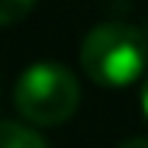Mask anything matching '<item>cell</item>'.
<instances>
[{
  "label": "cell",
  "mask_w": 148,
  "mask_h": 148,
  "mask_svg": "<svg viewBox=\"0 0 148 148\" xmlns=\"http://www.w3.org/2000/svg\"><path fill=\"white\" fill-rule=\"evenodd\" d=\"M81 68L100 87H132L148 68V32L129 23L93 26L81 42Z\"/></svg>",
  "instance_id": "obj_1"
},
{
  "label": "cell",
  "mask_w": 148,
  "mask_h": 148,
  "mask_svg": "<svg viewBox=\"0 0 148 148\" xmlns=\"http://www.w3.org/2000/svg\"><path fill=\"white\" fill-rule=\"evenodd\" d=\"M13 103L32 126H61L81 106V84L64 64L36 61L19 74Z\"/></svg>",
  "instance_id": "obj_2"
},
{
  "label": "cell",
  "mask_w": 148,
  "mask_h": 148,
  "mask_svg": "<svg viewBox=\"0 0 148 148\" xmlns=\"http://www.w3.org/2000/svg\"><path fill=\"white\" fill-rule=\"evenodd\" d=\"M0 148H48V142L23 122H0Z\"/></svg>",
  "instance_id": "obj_3"
},
{
  "label": "cell",
  "mask_w": 148,
  "mask_h": 148,
  "mask_svg": "<svg viewBox=\"0 0 148 148\" xmlns=\"http://www.w3.org/2000/svg\"><path fill=\"white\" fill-rule=\"evenodd\" d=\"M36 0H0V26H13V23L26 19Z\"/></svg>",
  "instance_id": "obj_4"
},
{
  "label": "cell",
  "mask_w": 148,
  "mask_h": 148,
  "mask_svg": "<svg viewBox=\"0 0 148 148\" xmlns=\"http://www.w3.org/2000/svg\"><path fill=\"white\" fill-rule=\"evenodd\" d=\"M116 148H148V135H135V138H126V142H119Z\"/></svg>",
  "instance_id": "obj_5"
},
{
  "label": "cell",
  "mask_w": 148,
  "mask_h": 148,
  "mask_svg": "<svg viewBox=\"0 0 148 148\" xmlns=\"http://www.w3.org/2000/svg\"><path fill=\"white\" fill-rule=\"evenodd\" d=\"M142 113H145V119H148V81H145V87H142Z\"/></svg>",
  "instance_id": "obj_6"
}]
</instances>
